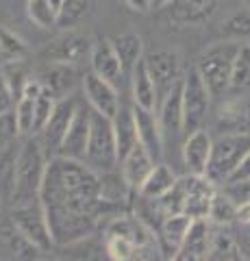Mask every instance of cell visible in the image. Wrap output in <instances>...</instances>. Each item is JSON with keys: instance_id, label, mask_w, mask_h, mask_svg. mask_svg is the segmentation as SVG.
I'll use <instances>...</instances> for the list:
<instances>
[{"instance_id": "obj_28", "label": "cell", "mask_w": 250, "mask_h": 261, "mask_svg": "<svg viewBox=\"0 0 250 261\" xmlns=\"http://www.w3.org/2000/svg\"><path fill=\"white\" fill-rule=\"evenodd\" d=\"M209 259L211 261H241L244 250L239 246V240L235 233L229 231V226H217L213 228L211 235V246H209Z\"/></svg>"}, {"instance_id": "obj_46", "label": "cell", "mask_w": 250, "mask_h": 261, "mask_svg": "<svg viewBox=\"0 0 250 261\" xmlns=\"http://www.w3.org/2000/svg\"><path fill=\"white\" fill-rule=\"evenodd\" d=\"M168 5H170V0H152V7H157V9L159 7H168Z\"/></svg>"}, {"instance_id": "obj_9", "label": "cell", "mask_w": 250, "mask_h": 261, "mask_svg": "<svg viewBox=\"0 0 250 261\" xmlns=\"http://www.w3.org/2000/svg\"><path fill=\"white\" fill-rule=\"evenodd\" d=\"M211 92L207 83L200 76L198 68L189 70L183 76V109H185V133L203 128V122L207 118L209 105H211Z\"/></svg>"}, {"instance_id": "obj_18", "label": "cell", "mask_w": 250, "mask_h": 261, "mask_svg": "<svg viewBox=\"0 0 250 261\" xmlns=\"http://www.w3.org/2000/svg\"><path fill=\"white\" fill-rule=\"evenodd\" d=\"M133 116H135V124H137V135H140V144L146 146V150L152 154V159L161 161L163 148H165V140H163V130H161V122H159L157 111L133 105Z\"/></svg>"}, {"instance_id": "obj_29", "label": "cell", "mask_w": 250, "mask_h": 261, "mask_svg": "<svg viewBox=\"0 0 250 261\" xmlns=\"http://www.w3.org/2000/svg\"><path fill=\"white\" fill-rule=\"evenodd\" d=\"M179 181V176L172 172V168L168 163H155V168L150 170V174L146 176V181L140 187V196H146V198H161L174 187V183Z\"/></svg>"}, {"instance_id": "obj_32", "label": "cell", "mask_w": 250, "mask_h": 261, "mask_svg": "<svg viewBox=\"0 0 250 261\" xmlns=\"http://www.w3.org/2000/svg\"><path fill=\"white\" fill-rule=\"evenodd\" d=\"M63 0H26V15L29 20L39 29L57 27L59 11Z\"/></svg>"}, {"instance_id": "obj_31", "label": "cell", "mask_w": 250, "mask_h": 261, "mask_svg": "<svg viewBox=\"0 0 250 261\" xmlns=\"http://www.w3.org/2000/svg\"><path fill=\"white\" fill-rule=\"evenodd\" d=\"M111 44H114L120 61H122L124 72L131 76L133 68L144 59V42H142V37L137 35V33H122V35L111 39Z\"/></svg>"}, {"instance_id": "obj_16", "label": "cell", "mask_w": 250, "mask_h": 261, "mask_svg": "<svg viewBox=\"0 0 250 261\" xmlns=\"http://www.w3.org/2000/svg\"><path fill=\"white\" fill-rule=\"evenodd\" d=\"M220 0H170L168 15L181 27H198L213 18Z\"/></svg>"}, {"instance_id": "obj_44", "label": "cell", "mask_w": 250, "mask_h": 261, "mask_svg": "<svg viewBox=\"0 0 250 261\" xmlns=\"http://www.w3.org/2000/svg\"><path fill=\"white\" fill-rule=\"evenodd\" d=\"M235 235L239 240L241 250H244V257L250 259V220H248V222H239V231Z\"/></svg>"}, {"instance_id": "obj_1", "label": "cell", "mask_w": 250, "mask_h": 261, "mask_svg": "<svg viewBox=\"0 0 250 261\" xmlns=\"http://www.w3.org/2000/svg\"><path fill=\"white\" fill-rule=\"evenodd\" d=\"M98 181L100 174L85 161L57 154L48 159L39 200L44 207H59L100 218L102 202L98 196Z\"/></svg>"}, {"instance_id": "obj_15", "label": "cell", "mask_w": 250, "mask_h": 261, "mask_svg": "<svg viewBox=\"0 0 250 261\" xmlns=\"http://www.w3.org/2000/svg\"><path fill=\"white\" fill-rule=\"evenodd\" d=\"M76 109H78V105L72 100V98H61V100H57V107H54L50 120H48V124L42 128V133H39L42 135L39 140H42L46 150L48 148L54 152L59 150L63 137H66L72 120L76 116Z\"/></svg>"}, {"instance_id": "obj_12", "label": "cell", "mask_w": 250, "mask_h": 261, "mask_svg": "<svg viewBox=\"0 0 250 261\" xmlns=\"http://www.w3.org/2000/svg\"><path fill=\"white\" fill-rule=\"evenodd\" d=\"M157 116L161 122V130H163L165 142H176L185 133V109H183V81L174 85L170 92L161 98Z\"/></svg>"}, {"instance_id": "obj_35", "label": "cell", "mask_w": 250, "mask_h": 261, "mask_svg": "<svg viewBox=\"0 0 250 261\" xmlns=\"http://www.w3.org/2000/svg\"><path fill=\"white\" fill-rule=\"evenodd\" d=\"M92 3L94 0H63L61 3V11H59V20L57 27L61 31L74 29L76 24L83 22L92 11Z\"/></svg>"}, {"instance_id": "obj_21", "label": "cell", "mask_w": 250, "mask_h": 261, "mask_svg": "<svg viewBox=\"0 0 250 261\" xmlns=\"http://www.w3.org/2000/svg\"><path fill=\"white\" fill-rule=\"evenodd\" d=\"M215 126L220 133H250V98L244 94L224 105L215 118Z\"/></svg>"}, {"instance_id": "obj_2", "label": "cell", "mask_w": 250, "mask_h": 261, "mask_svg": "<svg viewBox=\"0 0 250 261\" xmlns=\"http://www.w3.org/2000/svg\"><path fill=\"white\" fill-rule=\"evenodd\" d=\"M46 166H48V159H46V148L42 140H35L33 135L26 137L18 150V157H15L13 187L9 196L13 205L39 200Z\"/></svg>"}, {"instance_id": "obj_7", "label": "cell", "mask_w": 250, "mask_h": 261, "mask_svg": "<svg viewBox=\"0 0 250 261\" xmlns=\"http://www.w3.org/2000/svg\"><path fill=\"white\" fill-rule=\"evenodd\" d=\"M50 224V233L54 246H74V244L87 240L98 226V218L78 211L59 209V207H44Z\"/></svg>"}, {"instance_id": "obj_39", "label": "cell", "mask_w": 250, "mask_h": 261, "mask_svg": "<svg viewBox=\"0 0 250 261\" xmlns=\"http://www.w3.org/2000/svg\"><path fill=\"white\" fill-rule=\"evenodd\" d=\"M0 55L5 59H22L26 55V44L20 35L9 29H0Z\"/></svg>"}, {"instance_id": "obj_27", "label": "cell", "mask_w": 250, "mask_h": 261, "mask_svg": "<svg viewBox=\"0 0 250 261\" xmlns=\"http://www.w3.org/2000/svg\"><path fill=\"white\" fill-rule=\"evenodd\" d=\"M114 130H116V142H118V159L122 161L128 152H131L137 144H140V135H137V124L133 116V107H120L114 116Z\"/></svg>"}, {"instance_id": "obj_19", "label": "cell", "mask_w": 250, "mask_h": 261, "mask_svg": "<svg viewBox=\"0 0 250 261\" xmlns=\"http://www.w3.org/2000/svg\"><path fill=\"white\" fill-rule=\"evenodd\" d=\"M90 70L116 85L126 76L122 61H120L111 39H94L92 55H90Z\"/></svg>"}, {"instance_id": "obj_48", "label": "cell", "mask_w": 250, "mask_h": 261, "mask_svg": "<svg viewBox=\"0 0 250 261\" xmlns=\"http://www.w3.org/2000/svg\"><path fill=\"white\" fill-rule=\"evenodd\" d=\"M0 200H3V198H0ZM0 209H3V205H0Z\"/></svg>"}, {"instance_id": "obj_5", "label": "cell", "mask_w": 250, "mask_h": 261, "mask_svg": "<svg viewBox=\"0 0 250 261\" xmlns=\"http://www.w3.org/2000/svg\"><path fill=\"white\" fill-rule=\"evenodd\" d=\"M250 150V133H220L213 140L211 159L207 166V176L215 185H224L239 166V161Z\"/></svg>"}, {"instance_id": "obj_13", "label": "cell", "mask_w": 250, "mask_h": 261, "mask_svg": "<svg viewBox=\"0 0 250 261\" xmlns=\"http://www.w3.org/2000/svg\"><path fill=\"white\" fill-rule=\"evenodd\" d=\"M83 92H85V98H87V102H90V107L94 111L104 113V116H109V118H114L118 113V109L122 107V105H120L116 83L98 76L92 70L85 72V76H83Z\"/></svg>"}, {"instance_id": "obj_41", "label": "cell", "mask_w": 250, "mask_h": 261, "mask_svg": "<svg viewBox=\"0 0 250 261\" xmlns=\"http://www.w3.org/2000/svg\"><path fill=\"white\" fill-rule=\"evenodd\" d=\"M15 137H18V128H15V120H13V111L0 116V150L5 146H9Z\"/></svg>"}, {"instance_id": "obj_6", "label": "cell", "mask_w": 250, "mask_h": 261, "mask_svg": "<svg viewBox=\"0 0 250 261\" xmlns=\"http://www.w3.org/2000/svg\"><path fill=\"white\" fill-rule=\"evenodd\" d=\"M85 163L92 166L96 172H107V170H114L120 163L114 118L104 116L100 111H94V109H92V130H90Z\"/></svg>"}, {"instance_id": "obj_47", "label": "cell", "mask_w": 250, "mask_h": 261, "mask_svg": "<svg viewBox=\"0 0 250 261\" xmlns=\"http://www.w3.org/2000/svg\"><path fill=\"white\" fill-rule=\"evenodd\" d=\"M244 3H246V7H250V0H244Z\"/></svg>"}, {"instance_id": "obj_34", "label": "cell", "mask_w": 250, "mask_h": 261, "mask_svg": "<svg viewBox=\"0 0 250 261\" xmlns=\"http://www.w3.org/2000/svg\"><path fill=\"white\" fill-rule=\"evenodd\" d=\"M0 72H3L7 85H9V89L15 96V102H18L22 98V92H24V87H26V83L33 79L29 74V68H26V63H24V57L22 59H7L3 63V68H0Z\"/></svg>"}, {"instance_id": "obj_20", "label": "cell", "mask_w": 250, "mask_h": 261, "mask_svg": "<svg viewBox=\"0 0 250 261\" xmlns=\"http://www.w3.org/2000/svg\"><path fill=\"white\" fill-rule=\"evenodd\" d=\"M213 137L205 128H198L187 135L183 144V163L189 174H205L209 159H211Z\"/></svg>"}, {"instance_id": "obj_42", "label": "cell", "mask_w": 250, "mask_h": 261, "mask_svg": "<svg viewBox=\"0 0 250 261\" xmlns=\"http://www.w3.org/2000/svg\"><path fill=\"white\" fill-rule=\"evenodd\" d=\"M15 107V96L13 92L7 85V81L3 76V72H0V116H5V113H11Z\"/></svg>"}, {"instance_id": "obj_33", "label": "cell", "mask_w": 250, "mask_h": 261, "mask_svg": "<svg viewBox=\"0 0 250 261\" xmlns=\"http://www.w3.org/2000/svg\"><path fill=\"white\" fill-rule=\"evenodd\" d=\"M250 92V44H241L235 65H233V76H231V89L229 94L233 96H244Z\"/></svg>"}, {"instance_id": "obj_24", "label": "cell", "mask_w": 250, "mask_h": 261, "mask_svg": "<svg viewBox=\"0 0 250 261\" xmlns=\"http://www.w3.org/2000/svg\"><path fill=\"white\" fill-rule=\"evenodd\" d=\"M191 220L193 218H189L187 214H170L163 220V224L157 231L161 252H168V257H172V259L176 257V252H179L185 235H187L191 226Z\"/></svg>"}, {"instance_id": "obj_17", "label": "cell", "mask_w": 250, "mask_h": 261, "mask_svg": "<svg viewBox=\"0 0 250 261\" xmlns=\"http://www.w3.org/2000/svg\"><path fill=\"white\" fill-rule=\"evenodd\" d=\"M211 235L213 228L207 218L191 220V226L185 240L181 244L179 252H176V261H203L209 259V246H211Z\"/></svg>"}, {"instance_id": "obj_3", "label": "cell", "mask_w": 250, "mask_h": 261, "mask_svg": "<svg viewBox=\"0 0 250 261\" xmlns=\"http://www.w3.org/2000/svg\"><path fill=\"white\" fill-rule=\"evenodd\" d=\"M217 185L207 174H185L174 183V187L165 196H161V202L168 214H187L189 218H207L211 209L213 194Z\"/></svg>"}, {"instance_id": "obj_38", "label": "cell", "mask_w": 250, "mask_h": 261, "mask_svg": "<svg viewBox=\"0 0 250 261\" xmlns=\"http://www.w3.org/2000/svg\"><path fill=\"white\" fill-rule=\"evenodd\" d=\"M222 35L227 39H248L250 37V7L231 13L222 24Z\"/></svg>"}, {"instance_id": "obj_45", "label": "cell", "mask_w": 250, "mask_h": 261, "mask_svg": "<svg viewBox=\"0 0 250 261\" xmlns=\"http://www.w3.org/2000/svg\"><path fill=\"white\" fill-rule=\"evenodd\" d=\"M128 5V9H133L137 13H146L152 9V0H124Z\"/></svg>"}, {"instance_id": "obj_14", "label": "cell", "mask_w": 250, "mask_h": 261, "mask_svg": "<svg viewBox=\"0 0 250 261\" xmlns=\"http://www.w3.org/2000/svg\"><path fill=\"white\" fill-rule=\"evenodd\" d=\"M90 130H92V107H78L76 116L72 120V124L68 128L66 137L59 146L57 154L61 157H70V159H78L85 161L87 157V144H90Z\"/></svg>"}, {"instance_id": "obj_25", "label": "cell", "mask_w": 250, "mask_h": 261, "mask_svg": "<svg viewBox=\"0 0 250 261\" xmlns=\"http://www.w3.org/2000/svg\"><path fill=\"white\" fill-rule=\"evenodd\" d=\"M133 187L126 183V178L122 176V172H116V170H107V172L100 174L98 181V196L102 202V214L111 207H120L131 198Z\"/></svg>"}, {"instance_id": "obj_10", "label": "cell", "mask_w": 250, "mask_h": 261, "mask_svg": "<svg viewBox=\"0 0 250 261\" xmlns=\"http://www.w3.org/2000/svg\"><path fill=\"white\" fill-rule=\"evenodd\" d=\"M92 46H94V37L68 29L48 44V48L44 50V57H46V61L78 65L83 61H90Z\"/></svg>"}, {"instance_id": "obj_40", "label": "cell", "mask_w": 250, "mask_h": 261, "mask_svg": "<svg viewBox=\"0 0 250 261\" xmlns=\"http://www.w3.org/2000/svg\"><path fill=\"white\" fill-rule=\"evenodd\" d=\"M224 187H227L229 194L237 200V205H239V222H248L250 220V181L233 183V185H224Z\"/></svg>"}, {"instance_id": "obj_37", "label": "cell", "mask_w": 250, "mask_h": 261, "mask_svg": "<svg viewBox=\"0 0 250 261\" xmlns=\"http://www.w3.org/2000/svg\"><path fill=\"white\" fill-rule=\"evenodd\" d=\"M104 250L109 252L111 259L116 261H131L140 259V246L124 238V235H114V233H104Z\"/></svg>"}, {"instance_id": "obj_43", "label": "cell", "mask_w": 250, "mask_h": 261, "mask_svg": "<svg viewBox=\"0 0 250 261\" xmlns=\"http://www.w3.org/2000/svg\"><path fill=\"white\" fill-rule=\"evenodd\" d=\"M250 181V150L246 152V157L239 161V166L233 170V174L229 176V181L224 185H233V183H244Z\"/></svg>"}, {"instance_id": "obj_8", "label": "cell", "mask_w": 250, "mask_h": 261, "mask_svg": "<svg viewBox=\"0 0 250 261\" xmlns=\"http://www.w3.org/2000/svg\"><path fill=\"white\" fill-rule=\"evenodd\" d=\"M11 224L26 238L37 250L50 252L54 246L50 224H48L46 209L42 200L33 202H22V205H13L11 209Z\"/></svg>"}, {"instance_id": "obj_36", "label": "cell", "mask_w": 250, "mask_h": 261, "mask_svg": "<svg viewBox=\"0 0 250 261\" xmlns=\"http://www.w3.org/2000/svg\"><path fill=\"white\" fill-rule=\"evenodd\" d=\"M13 120H15L18 135L22 137L35 135V98L22 96L13 107Z\"/></svg>"}, {"instance_id": "obj_23", "label": "cell", "mask_w": 250, "mask_h": 261, "mask_svg": "<svg viewBox=\"0 0 250 261\" xmlns=\"http://www.w3.org/2000/svg\"><path fill=\"white\" fill-rule=\"evenodd\" d=\"M39 81L44 83V87L50 92L54 98H68L72 94V89L76 85V70L74 65L68 63H57V61H48L46 68L39 72Z\"/></svg>"}, {"instance_id": "obj_22", "label": "cell", "mask_w": 250, "mask_h": 261, "mask_svg": "<svg viewBox=\"0 0 250 261\" xmlns=\"http://www.w3.org/2000/svg\"><path fill=\"white\" fill-rule=\"evenodd\" d=\"M155 163H159V161L152 159V154L146 150L144 144H137L135 148L120 161V172L126 178V183L133 187L135 194L140 192L142 183L146 181V176L150 174V170L155 168Z\"/></svg>"}, {"instance_id": "obj_4", "label": "cell", "mask_w": 250, "mask_h": 261, "mask_svg": "<svg viewBox=\"0 0 250 261\" xmlns=\"http://www.w3.org/2000/svg\"><path fill=\"white\" fill-rule=\"evenodd\" d=\"M239 46L235 39H229V42L215 44L209 50H205L198 59V72L203 81L207 83L209 92L213 98H220L224 94H229L231 89V76H233V65H235Z\"/></svg>"}, {"instance_id": "obj_30", "label": "cell", "mask_w": 250, "mask_h": 261, "mask_svg": "<svg viewBox=\"0 0 250 261\" xmlns=\"http://www.w3.org/2000/svg\"><path fill=\"white\" fill-rule=\"evenodd\" d=\"M209 222H213L217 226H231L239 222V205L229 194L227 187L213 194L211 209H209Z\"/></svg>"}, {"instance_id": "obj_26", "label": "cell", "mask_w": 250, "mask_h": 261, "mask_svg": "<svg viewBox=\"0 0 250 261\" xmlns=\"http://www.w3.org/2000/svg\"><path fill=\"white\" fill-rule=\"evenodd\" d=\"M131 85H133V105L144 109L157 111L159 107V89L152 81L146 59H142L131 72Z\"/></svg>"}, {"instance_id": "obj_11", "label": "cell", "mask_w": 250, "mask_h": 261, "mask_svg": "<svg viewBox=\"0 0 250 261\" xmlns=\"http://www.w3.org/2000/svg\"><path fill=\"white\" fill-rule=\"evenodd\" d=\"M144 59H146L148 72L159 89V102H161V98L183 81L181 59L172 50H157V53H150L148 57H144Z\"/></svg>"}]
</instances>
